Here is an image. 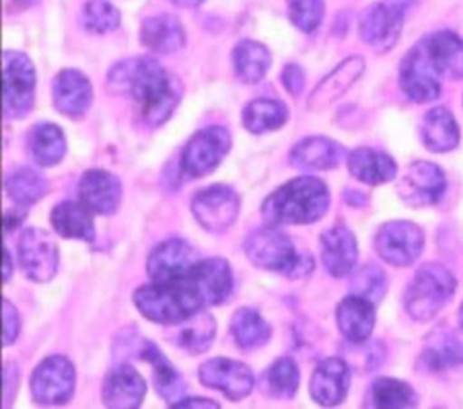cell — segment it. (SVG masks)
<instances>
[{
  "mask_svg": "<svg viewBox=\"0 0 463 409\" xmlns=\"http://www.w3.org/2000/svg\"><path fill=\"white\" fill-rule=\"evenodd\" d=\"M288 121V109L271 98L251 100L242 109V125L251 134H264L280 128Z\"/></svg>",
  "mask_w": 463,
  "mask_h": 409,
  "instance_id": "37",
  "label": "cell"
},
{
  "mask_svg": "<svg viewBox=\"0 0 463 409\" xmlns=\"http://www.w3.org/2000/svg\"><path fill=\"white\" fill-rule=\"evenodd\" d=\"M18 387V366L14 362H7L4 366V405L9 407L16 396Z\"/></svg>",
  "mask_w": 463,
  "mask_h": 409,
  "instance_id": "46",
  "label": "cell"
},
{
  "mask_svg": "<svg viewBox=\"0 0 463 409\" xmlns=\"http://www.w3.org/2000/svg\"><path fill=\"white\" fill-rule=\"evenodd\" d=\"M441 72L420 40L400 63V87L416 103L434 101L441 94Z\"/></svg>",
  "mask_w": 463,
  "mask_h": 409,
  "instance_id": "9",
  "label": "cell"
},
{
  "mask_svg": "<svg viewBox=\"0 0 463 409\" xmlns=\"http://www.w3.org/2000/svg\"><path fill=\"white\" fill-rule=\"evenodd\" d=\"M230 148L232 136L226 127H204L197 130L183 147L179 168L188 177H204L221 165Z\"/></svg>",
  "mask_w": 463,
  "mask_h": 409,
  "instance_id": "6",
  "label": "cell"
},
{
  "mask_svg": "<svg viewBox=\"0 0 463 409\" xmlns=\"http://www.w3.org/2000/svg\"><path fill=\"white\" fill-rule=\"evenodd\" d=\"M201 261L197 250L184 239H166L148 255L146 271L152 282H174L190 275Z\"/></svg>",
  "mask_w": 463,
  "mask_h": 409,
  "instance_id": "16",
  "label": "cell"
},
{
  "mask_svg": "<svg viewBox=\"0 0 463 409\" xmlns=\"http://www.w3.org/2000/svg\"><path fill=\"white\" fill-rule=\"evenodd\" d=\"M242 248L251 264L268 271L297 279L311 273L313 270L311 255H300L291 239L271 224L255 228L244 239Z\"/></svg>",
  "mask_w": 463,
  "mask_h": 409,
  "instance_id": "4",
  "label": "cell"
},
{
  "mask_svg": "<svg viewBox=\"0 0 463 409\" xmlns=\"http://www.w3.org/2000/svg\"><path fill=\"white\" fill-rule=\"evenodd\" d=\"M385 275L376 264H365L351 279V293L360 295L373 304H378L385 295Z\"/></svg>",
  "mask_w": 463,
  "mask_h": 409,
  "instance_id": "42",
  "label": "cell"
},
{
  "mask_svg": "<svg viewBox=\"0 0 463 409\" xmlns=\"http://www.w3.org/2000/svg\"><path fill=\"white\" fill-rule=\"evenodd\" d=\"M454 275L438 262H425L420 266L409 282L403 306L407 313L420 322L434 319L456 293Z\"/></svg>",
  "mask_w": 463,
  "mask_h": 409,
  "instance_id": "5",
  "label": "cell"
},
{
  "mask_svg": "<svg viewBox=\"0 0 463 409\" xmlns=\"http://www.w3.org/2000/svg\"><path fill=\"white\" fill-rule=\"evenodd\" d=\"M420 136L427 150L441 154L458 147L459 127L449 109L434 107L423 116L420 125Z\"/></svg>",
  "mask_w": 463,
  "mask_h": 409,
  "instance_id": "31",
  "label": "cell"
},
{
  "mask_svg": "<svg viewBox=\"0 0 463 409\" xmlns=\"http://www.w3.org/2000/svg\"><path fill=\"white\" fill-rule=\"evenodd\" d=\"M300 382L298 366L293 358H277L264 373V387L269 396L288 400L293 398Z\"/></svg>",
  "mask_w": 463,
  "mask_h": 409,
  "instance_id": "40",
  "label": "cell"
},
{
  "mask_svg": "<svg viewBox=\"0 0 463 409\" xmlns=\"http://www.w3.org/2000/svg\"><path fill=\"white\" fill-rule=\"evenodd\" d=\"M27 148L40 166L58 165L67 150L63 130L49 121L36 123L27 134Z\"/></svg>",
  "mask_w": 463,
  "mask_h": 409,
  "instance_id": "33",
  "label": "cell"
},
{
  "mask_svg": "<svg viewBox=\"0 0 463 409\" xmlns=\"http://www.w3.org/2000/svg\"><path fill=\"white\" fill-rule=\"evenodd\" d=\"M172 407H219V404L210 398H183Z\"/></svg>",
  "mask_w": 463,
  "mask_h": 409,
  "instance_id": "48",
  "label": "cell"
},
{
  "mask_svg": "<svg viewBox=\"0 0 463 409\" xmlns=\"http://www.w3.org/2000/svg\"><path fill=\"white\" fill-rule=\"evenodd\" d=\"M76 369L67 357L52 355L43 358L31 375V396L38 405H63L72 398Z\"/></svg>",
  "mask_w": 463,
  "mask_h": 409,
  "instance_id": "8",
  "label": "cell"
},
{
  "mask_svg": "<svg viewBox=\"0 0 463 409\" xmlns=\"http://www.w3.org/2000/svg\"><path fill=\"white\" fill-rule=\"evenodd\" d=\"M364 58L349 56L342 60L322 81L311 90L307 98V105L311 110H320L336 101L364 72Z\"/></svg>",
  "mask_w": 463,
  "mask_h": 409,
  "instance_id": "25",
  "label": "cell"
},
{
  "mask_svg": "<svg viewBox=\"0 0 463 409\" xmlns=\"http://www.w3.org/2000/svg\"><path fill=\"white\" fill-rule=\"evenodd\" d=\"M418 396L414 389L398 378L380 376L369 387V405L378 409H405L414 407Z\"/></svg>",
  "mask_w": 463,
  "mask_h": 409,
  "instance_id": "38",
  "label": "cell"
},
{
  "mask_svg": "<svg viewBox=\"0 0 463 409\" xmlns=\"http://www.w3.org/2000/svg\"><path fill=\"white\" fill-rule=\"evenodd\" d=\"M230 331L235 344L246 351L266 346L271 337L269 324L253 308H239L230 320Z\"/></svg>",
  "mask_w": 463,
  "mask_h": 409,
  "instance_id": "36",
  "label": "cell"
},
{
  "mask_svg": "<svg viewBox=\"0 0 463 409\" xmlns=\"http://www.w3.org/2000/svg\"><path fill=\"white\" fill-rule=\"evenodd\" d=\"M7 195L20 206L38 203L47 192V179L29 166H16L5 177Z\"/></svg>",
  "mask_w": 463,
  "mask_h": 409,
  "instance_id": "39",
  "label": "cell"
},
{
  "mask_svg": "<svg viewBox=\"0 0 463 409\" xmlns=\"http://www.w3.org/2000/svg\"><path fill=\"white\" fill-rule=\"evenodd\" d=\"M78 197L94 214L110 215L118 210L121 201L119 179L103 168H90L83 172L78 183Z\"/></svg>",
  "mask_w": 463,
  "mask_h": 409,
  "instance_id": "21",
  "label": "cell"
},
{
  "mask_svg": "<svg viewBox=\"0 0 463 409\" xmlns=\"http://www.w3.org/2000/svg\"><path fill=\"white\" fill-rule=\"evenodd\" d=\"M329 190L326 183L315 176H298L277 190L262 203L260 212L266 224H309L327 212Z\"/></svg>",
  "mask_w": 463,
  "mask_h": 409,
  "instance_id": "2",
  "label": "cell"
},
{
  "mask_svg": "<svg viewBox=\"0 0 463 409\" xmlns=\"http://www.w3.org/2000/svg\"><path fill=\"white\" fill-rule=\"evenodd\" d=\"M146 395L145 378L130 364H118L107 373L101 384V398L107 407L112 409H134L139 407Z\"/></svg>",
  "mask_w": 463,
  "mask_h": 409,
  "instance_id": "19",
  "label": "cell"
},
{
  "mask_svg": "<svg viewBox=\"0 0 463 409\" xmlns=\"http://www.w3.org/2000/svg\"><path fill=\"white\" fill-rule=\"evenodd\" d=\"M447 186L443 170L430 161H414L400 176L396 192L400 199L409 206H430L436 204Z\"/></svg>",
  "mask_w": 463,
  "mask_h": 409,
  "instance_id": "13",
  "label": "cell"
},
{
  "mask_svg": "<svg viewBox=\"0 0 463 409\" xmlns=\"http://www.w3.org/2000/svg\"><path fill=\"white\" fill-rule=\"evenodd\" d=\"M54 109L65 118H81L92 103L90 80L78 69H61L52 80Z\"/></svg>",
  "mask_w": 463,
  "mask_h": 409,
  "instance_id": "18",
  "label": "cell"
},
{
  "mask_svg": "<svg viewBox=\"0 0 463 409\" xmlns=\"http://www.w3.org/2000/svg\"><path fill=\"white\" fill-rule=\"evenodd\" d=\"M141 43L157 54H172L184 45V31L181 22L172 14H154L141 22Z\"/></svg>",
  "mask_w": 463,
  "mask_h": 409,
  "instance_id": "28",
  "label": "cell"
},
{
  "mask_svg": "<svg viewBox=\"0 0 463 409\" xmlns=\"http://www.w3.org/2000/svg\"><path fill=\"white\" fill-rule=\"evenodd\" d=\"M20 333L18 309L5 299L4 300V346H11Z\"/></svg>",
  "mask_w": 463,
  "mask_h": 409,
  "instance_id": "44",
  "label": "cell"
},
{
  "mask_svg": "<svg viewBox=\"0 0 463 409\" xmlns=\"http://www.w3.org/2000/svg\"><path fill=\"white\" fill-rule=\"evenodd\" d=\"M344 157H347L344 147L326 136L304 138L289 152V163L300 170H331Z\"/></svg>",
  "mask_w": 463,
  "mask_h": 409,
  "instance_id": "24",
  "label": "cell"
},
{
  "mask_svg": "<svg viewBox=\"0 0 463 409\" xmlns=\"http://www.w3.org/2000/svg\"><path fill=\"white\" fill-rule=\"evenodd\" d=\"M423 232L411 221H389L374 235V250L380 259L396 268L411 266L423 252Z\"/></svg>",
  "mask_w": 463,
  "mask_h": 409,
  "instance_id": "11",
  "label": "cell"
},
{
  "mask_svg": "<svg viewBox=\"0 0 463 409\" xmlns=\"http://www.w3.org/2000/svg\"><path fill=\"white\" fill-rule=\"evenodd\" d=\"M215 331H217L215 319L204 309H201L195 315L184 319L183 322L174 324L168 338L175 344V347L183 349L184 353L199 355L212 346L215 338Z\"/></svg>",
  "mask_w": 463,
  "mask_h": 409,
  "instance_id": "29",
  "label": "cell"
},
{
  "mask_svg": "<svg viewBox=\"0 0 463 409\" xmlns=\"http://www.w3.org/2000/svg\"><path fill=\"white\" fill-rule=\"evenodd\" d=\"M349 174L365 185H383L396 177L398 165L396 161L376 148L358 147L351 150L345 157Z\"/></svg>",
  "mask_w": 463,
  "mask_h": 409,
  "instance_id": "27",
  "label": "cell"
},
{
  "mask_svg": "<svg viewBox=\"0 0 463 409\" xmlns=\"http://www.w3.org/2000/svg\"><path fill=\"white\" fill-rule=\"evenodd\" d=\"M421 364L434 373L463 366V342L449 331H434L423 347Z\"/></svg>",
  "mask_w": 463,
  "mask_h": 409,
  "instance_id": "35",
  "label": "cell"
},
{
  "mask_svg": "<svg viewBox=\"0 0 463 409\" xmlns=\"http://www.w3.org/2000/svg\"><path fill=\"white\" fill-rule=\"evenodd\" d=\"M304 71L298 63H288L284 69H282V83L286 87V90L293 96H298L304 89Z\"/></svg>",
  "mask_w": 463,
  "mask_h": 409,
  "instance_id": "45",
  "label": "cell"
},
{
  "mask_svg": "<svg viewBox=\"0 0 463 409\" xmlns=\"http://www.w3.org/2000/svg\"><path fill=\"white\" fill-rule=\"evenodd\" d=\"M92 210L81 201H61L51 210V224L54 232L65 239L94 241Z\"/></svg>",
  "mask_w": 463,
  "mask_h": 409,
  "instance_id": "30",
  "label": "cell"
},
{
  "mask_svg": "<svg viewBox=\"0 0 463 409\" xmlns=\"http://www.w3.org/2000/svg\"><path fill=\"white\" fill-rule=\"evenodd\" d=\"M423 43L443 78L463 80V40L456 33L436 31L425 36Z\"/></svg>",
  "mask_w": 463,
  "mask_h": 409,
  "instance_id": "32",
  "label": "cell"
},
{
  "mask_svg": "<svg viewBox=\"0 0 463 409\" xmlns=\"http://www.w3.org/2000/svg\"><path fill=\"white\" fill-rule=\"evenodd\" d=\"M232 63L235 76L242 83H257L260 81L269 65H271V54L268 47L255 40H241L232 52Z\"/></svg>",
  "mask_w": 463,
  "mask_h": 409,
  "instance_id": "34",
  "label": "cell"
},
{
  "mask_svg": "<svg viewBox=\"0 0 463 409\" xmlns=\"http://www.w3.org/2000/svg\"><path fill=\"white\" fill-rule=\"evenodd\" d=\"M137 357L152 367V380L156 391L168 405H174L179 400H183L186 393V384L179 371L168 362V358L154 342L141 338L137 346Z\"/></svg>",
  "mask_w": 463,
  "mask_h": 409,
  "instance_id": "23",
  "label": "cell"
},
{
  "mask_svg": "<svg viewBox=\"0 0 463 409\" xmlns=\"http://www.w3.org/2000/svg\"><path fill=\"white\" fill-rule=\"evenodd\" d=\"M374 304L360 295H347L336 306V324L342 335L353 344H364L374 328Z\"/></svg>",
  "mask_w": 463,
  "mask_h": 409,
  "instance_id": "26",
  "label": "cell"
},
{
  "mask_svg": "<svg viewBox=\"0 0 463 409\" xmlns=\"http://www.w3.org/2000/svg\"><path fill=\"white\" fill-rule=\"evenodd\" d=\"M190 279L197 286L206 308L226 302L233 290L232 266L224 257L201 259L190 271Z\"/></svg>",
  "mask_w": 463,
  "mask_h": 409,
  "instance_id": "22",
  "label": "cell"
},
{
  "mask_svg": "<svg viewBox=\"0 0 463 409\" xmlns=\"http://www.w3.org/2000/svg\"><path fill=\"white\" fill-rule=\"evenodd\" d=\"M13 273V261H11V253L7 248H4V281L7 282L9 277Z\"/></svg>",
  "mask_w": 463,
  "mask_h": 409,
  "instance_id": "49",
  "label": "cell"
},
{
  "mask_svg": "<svg viewBox=\"0 0 463 409\" xmlns=\"http://www.w3.org/2000/svg\"><path fill=\"white\" fill-rule=\"evenodd\" d=\"M36 72L31 58L20 51L4 52V112L11 119L25 118L34 105Z\"/></svg>",
  "mask_w": 463,
  "mask_h": 409,
  "instance_id": "7",
  "label": "cell"
},
{
  "mask_svg": "<svg viewBox=\"0 0 463 409\" xmlns=\"http://www.w3.org/2000/svg\"><path fill=\"white\" fill-rule=\"evenodd\" d=\"M109 89L128 96L148 127L170 119L181 100V83L156 58L134 56L114 63L107 76Z\"/></svg>",
  "mask_w": 463,
  "mask_h": 409,
  "instance_id": "1",
  "label": "cell"
},
{
  "mask_svg": "<svg viewBox=\"0 0 463 409\" xmlns=\"http://www.w3.org/2000/svg\"><path fill=\"white\" fill-rule=\"evenodd\" d=\"M458 322H459V328L463 329V302L459 306V311H458Z\"/></svg>",
  "mask_w": 463,
  "mask_h": 409,
  "instance_id": "52",
  "label": "cell"
},
{
  "mask_svg": "<svg viewBox=\"0 0 463 409\" xmlns=\"http://www.w3.org/2000/svg\"><path fill=\"white\" fill-rule=\"evenodd\" d=\"M197 373L199 382L204 387L221 391L232 402L246 398L255 384L253 373L246 364L226 357H215L203 362Z\"/></svg>",
  "mask_w": 463,
  "mask_h": 409,
  "instance_id": "15",
  "label": "cell"
},
{
  "mask_svg": "<svg viewBox=\"0 0 463 409\" xmlns=\"http://www.w3.org/2000/svg\"><path fill=\"white\" fill-rule=\"evenodd\" d=\"M412 0H380L360 16V36L373 49L385 52L400 38L405 11Z\"/></svg>",
  "mask_w": 463,
  "mask_h": 409,
  "instance_id": "10",
  "label": "cell"
},
{
  "mask_svg": "<svg viewBox=\"0 0 463 409\" xmlns=\"http://www.w3.org/2000/svg\"><path fill=\"white\" fill-rule=\"evenodd\" d=\"M81 20L87 31L96 34H105L119 27L121 14H119V9L109 0H89L83 5Z\"/></svg>",
  "mask_w": 463,
  "mask_h": 409,
  "instance_id": "41",
  "label": "cell"
},
{
  "mask_svg": "<svg viewBox=\"0 0 463 409\" xmlns=\"http://www.w3.org/2000/svg\"><path fill=\"white\" fill-rule=\"evenodd\" d=\"M134 304L150 322L174 326L204 309V300L188 277L174 282H152L134 291Z\"/></svg>",
  "mask_w": 463,
  "mask_h": 409,
  "instance_id": "3",
  "label": "cell"
},
{
  "mask_svg": "<svg viewBox=\"0 0 463 409\" xmlns=\"http://www.w3.org/2000/svg\"><path fill=\"white\" fill-rule=\"evenodd\" d=\"M288 16L302 33H313L324 18V0H288Z\"/></svg>",
  "mask_w": 463,
  "mask_h": 409,
  "instance_id": "43",
  "label": "cell"
},
{
  "mask_svg": "<svg viewBox=\"0 0 463 409\" xmlns=\"http://www.w3.org/2000/svg\"><path fill=\"white\" fill-rule=\"evenodd\" d=\"M356 239L345 224L336 223L320 233V261L329 275H349L356 264Z\"/></svg>",
  "mask_w": 463,
  "mask_h": 409,
  "instance_id": "20",
  "label": "cell"
},
{
  "mask_svg": "<svg viewBox=\"0 0 463 409\" xmlns=\"http://www.w3.org/2000/svg\"><path fill=\"white\" fill-rule=\"evenodd\" d=\"M168 2H172L174 5L183 7V9H194V7L201 5L204 0H168Z\"/></svg>",
  "mask_w": 463,
  "mask_h": 409,
  "instance_id": "50",
  "label": "cell"
},
{
  "mask_svg": "<svg viewBox=\"0 0 463 409\" xmlns=\"http://www.w3.org/2000/svg\"><path fill=\"white\" fill-rule=\"evenodd\" d=\"M351 384V369L344 358L327 357L317 364L309 378V395L322 407L344 402Z\"/></svg>",
  "mask_w": 463,
  "mask_h": 409,
  "instance_id": "17",
  "label": "cell"
},
{
  "mask_svg": "<svg viewBox=\"0 0 463 409\" xmlns=\"http://www.w3.org/2000/svg\"><path fill=\"white\" fill-rule=\"evenodd\" d=\"M38 0H13V4L18 7V9H27L31 5H34Z\"/></svg>",
  "mask_w": 463,
  "mask_h": 409,
  "instance_id": "51",
  "label": "cell"
},
{
  "mask_svg": "<svg viewBox=\"0 0 463 409\" xmlns=\"http://www.w3.org/2000/svg\"><path fill=\"white\" fill-rule=\"evenodd\" d=\"M25 217V210H14V212H5L4 215V228H5V233L13 232L14 228H18L20 221H24Z\"/></svg>",
  "mask_w": 463,
  "mask_h": 409,
  "instance_id": "47",
  "label": "cell"
},
{
  "mask_svg": "<svg viewBox=\"0 0 463 409\" xmlns=\"http://www.w3.org/2000/svg\"><path fill=\"white\" fill-rule=\"evenodd\" d=\"M18 261L34 282H49L58 271V248L49 232L29 226L18 241Z\"/></svg>",
  "mask_w": 463,
  "mask_h": 409,
  "instance_id": "14",
  "label": "cell"
},
{
  "mask_svg": "<svg viewBox=\"0 0 463 409\" xmlns=\"http://www.w3.org/2000/svg\"><path fill=\"white\" fill-rule=\"evenodd\" d=\"M239 195L228 185H210L192 199L195 221L210 233L226 232L239 215Z\"/></svg>",
  "mask_w": 463,
  "mask_h": 409,
  "instance_id": "12",
  "label": "cell"
}]
</instances>
